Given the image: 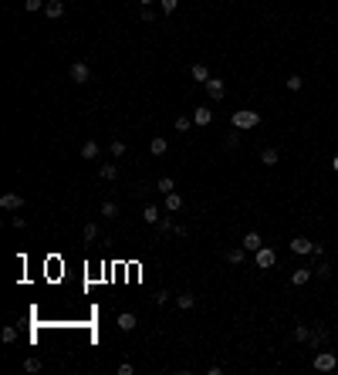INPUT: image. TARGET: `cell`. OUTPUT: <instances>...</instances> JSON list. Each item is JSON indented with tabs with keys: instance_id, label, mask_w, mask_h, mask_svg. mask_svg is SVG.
<instances>
[{
	"instance_id": "6da1fadb",
	"label": "cell",
	"mask_w": 338,
	"mask_h": 375,
	"mask_svg": "<svg viewBox=\"0 0 338 375\" xmlns=\"http://www.w3.org/2000/svg\"><path fill=\"white\" fill-rule=\"evenodd\" d=\"M230 122H234V129H257L260 125V112H254V108H237L234 115H230Z\"/></svg>"
},
{
	"instance_id": "7a4b0ae2",
	"label": "cell",
	"mask_w": 338,
	"mask_h": 375,
	"mask_svg": "<svg viewBox=\"0 0 338 375\" xmlns=\"http://www.w3.org/2000/svg\"><path fill=\"white\" fill-rule=\"evenodd\" d=\"M314 368H318V372H335V368H338V355H335V351L318 348V351H314Z\"/></svg>"
},
{
	"instance_id": "3957f363",
	"label": "cell",
	"mask_w": 338,
	"mask_h": 375,
	"mask_svg": "<svg viewBox=\"0 0 338 375\" xmlns=\"http://www.w3.org/2000/svg\"><path fill=\"white\" fill-rule=\"evenodd\" d=\"M254 261H257V267H260V270H271L274 264H277V253H274L271 247H260V250L254 253Z\"/></svg>"
},
{
	"instance_id": "277c9868",
	"label": "cell",
	"mask_w": 338,
	"mask_h": 375,
	"mask_svg": "<svg viewBox=\"0 0 338 375\" xmlns=\"http://www.w3.org/2000/svg\"><path fill=\"white\" fill-rule=\"evenodd\" d=\"M88 78H91V68L85 65V61H74L71 65V82L74 85H88Z\"/></svg>"
},
{
	"instance_id": "5b68a950",
	"label": "cell",
	"mask_w": 338,
	"mask_h": 375,
	"mask_svg": "<svg viewBox=\"0 0 338 375\" xmlns=\"http://www.w3.org/2000/svg\"><path fill=\"white\" fill-rule=\"evenodd\" d=\"M260 247H264V236H260L257 230H250V233H243V250H247V253H257Z\"/></svg>"
},
{
	"instance_id": "8992f818",
	"label": "cell",
	"mask_w": 338,
	"mask_h": 375,
	"mask_svg": "<svg viewBox=\"0 0 338 375\" xmlns=\"http://www.w3.org/2000/svg\"><path fill=\"white\" fill-rule=\"evenodd\" d=\"M24 206V196L21 193H4L0 196V210H21Z\"/></svg>"
},
{
	"instance_id": "52a82bcc",
	"label": "cell",
	"mask_w": 338,
	"mask_h": 375,
	"mask_svg": "<svg viewBox=\"0 0 338 375\" xmlns=\"http://www.w3.org/2000/svg\"><path fill=\"white\" fill-rule=\"evenodd\" d=\"M206 95L213 98V102H220V98L227 95V85L220 82V78H210V82H206Z\"/></svg>"
},
{
	"instance_id": "ba28073f",
	"label": "cell",
	"mask_w": 338,
	"mask_h": 375,
	"mask_svg": "<svg viewBox=\"0 0 338 375\" xmlns=\"http://www.w3.org/2000/svg\"><path fill=\"white\" fill-rule=\"evenodd\" d=\"M308 345H311L314 351L325 348V345H328V331H325V328H311V338H308Z\"/></svg>"
},
{
	"instance_id": "9c48e42d",
	"label": "cell",
	"mask_w": 338,
	"mask_h": 375,
	"mask_svg": "<svg viewBox=\"0 0 338 375\" xmlns=\"http://www.w3.org/2000/svg\"><path fill=\"white\" fill-rule=\"evenodd\" d=\"M311 278H314V270H311V267H298L294 274H291V284H294V287H305Z\"/></svg>"
},
{
	"instance_id": "30bf717a",
	"label": "cell",
	"mask_w": 338,
	"mask_h": 375,
	"mask_svg": "<svg viewBox=\"0 0 338 375\" xmlns=\"http://www.w3.org/2000/svg\"><path fill=\"white\" fill-rule=\"evenodd\" d=\"M44 14H48L51 21H61V17H65V4H61V0H48V4H44Z\"/></svg>"
},
{
	"instance_id": "8fae6325",
	"label": "cell",
	"mask_w": 338,
	"mask_h": 375,
	"mask_svg": "<svg viewBox=\"0 0 338 375\" xmlns=\"http://www.w3.org/2000/svg\"><path fill=\"white\" fill-rule=\"evenodd\" d=\"M142 220L149 223V227H159V220H162L159 206H156V203H149V206H145V210H142Z\"/></svg>"
},
{
	"instance_id": "7c38bea8",
	"label": "cell",
	"mask_w": 338,
	"mask_h": 375,
	"mask_svg": "<svg viewBox=\"0 0 338 375\" xmlns=\"http://www.w3.org/2000/svg\"><path fill=\"white\" fill-rule=\"evenodd\" d=\"M291 250H294V253H311L314 244L308 240V236H294V240H291Z\"/></svg>"
},
{
	"instance_id": "4fadbf2b",
	"label": "cell",
	"mask_w": 338,
	"mask_h": 375,
	"mask_svg": "<svg viewBox=\"0 0 338 375\" xmlns=\"http://www.w3.org/2000/svg\"><path fill=\"white\" fill-rule=\"evenodd\" d=\"M193 122L200 125V129H206V125L213 122V112H210V108H193Z\"/></svg>"
},
{
	"instance_id": "5bb4252c",
	"label": "cell",
	"mask_w": 338,
	"mask_h": 375,
	"mask_svg": "<svg viewBox=\"0 0 338 375\" xmlns=\"http://www.w3.org/2000/svg\"><path fill=\"white\" fill-rule=\"evenodd\" d=\"M149 152H153L156 159H159V155H166V152H169V142L162 139V135H156V139L149 142Z\"/></svg>"
},
{
	"instance_id": "9a60e30c",
	"label": "cell",
	"mask_w": 338,
	"mask_h": 375,
	"mask_svg": "<svg viewBox=\"0 0 338 375\" xmlns=\"http://www.w3.org/2000/svg\"><path fill=\"white\" fill-rule=\"evenodd\" d=\"M98 176H102L105 183L119 180V166H115V163H102V169H98Z\"/></svg>"
},
{
	"instance_id": "2e32d148",
	"label": "cell",
	"mask_w": 338,
	"mask_h": 375,
	"mask_svg": "<svg viewBox=\"0 0 338 375\" xmlns=\"http://www.w3.org/2000/svg\"><path fill=\"white\" fill-rule=\"evenodd\" d=\"M166 210L169 213H179V210H183V196H179L176 189H173V193H166Z\"/></svg>"
},
{
	"instance_id": "e0dca14e",
	"label": "cell",
	"mask_w": 338,
	"mask_h": 375,
	"mask_svg": "<svg viewBox=\"0 0 338 375\" xmlns=\"http://www.w3.org/2000/svg\"><path fill=\"white\" fill-rule=\"evenodd\" d=\"M227 261L234 264V267H240V264L247 261V250H243V247H234V250H227Z\"/></svg>"
},
{
	"instance_id": "ac0fdd59",
	"label": "cell",
	"mask_w": 338,
	"mask_h": 375,
	"mask_svg": "<svg viewBox=\"0 0 338 375\" xmlns=\"http://www.w3.org/2000/svg\"><path fill=\"white\" fill-rule=\"evenodd\" d=\"M277 159H281V155H277V149H271V146L260 149V163H264V166H277Z\"/></svg>"
},
{
	"instance_id": "d6986e66",
	"label": "cell",
	"mask_w": 338,
	"mask_h": 375,
	"mask_svg": "<svg viewBox=\"0 0 338 375\" xmlns=\"http://www.w3.org/2000/svg\"><path fill=\"white\" fill-rule=\"evenodd\" d=\"M176 304H179V311H190V308L196 304V298H193L190 291H183V294H176Z\"/></svg>"
},
{
	"instance_id": "ffe728a7",
	"label": "cell",
	"mask_w": 338,
	"mask_h": 375,
	"mask_svg": "<svg viewBox=\"0 0 338 375\" xmlns=\"http://www.w3.org/2000/svg\"><path fill=\"white\" fill-rule=\"evenodd\" d=\"M190 74H193L196 82H203V85L210 82V68L206 65H193V68H190Z\"/></svg>"
},
{
	"instance_id": "44dd1931",
	"label": "cell",
	"mask_w": 338,
	"mask_h": 375,
	"mask_svg": "<svg viewBox=\"0 0 338 375\" xmlns=\"http://www.w3.org/2000/svg\"><path fill=\"white\" fill-rule=\"evenodd\" d=\"M119 328H122V331H132V328H136V314H132V311L119 314Z\"/></svg>"
},
{
	"instance_id": "7402d4cb",
	"label": "cell",
	"mask_w": 338,
	"mask_h": 375,
	"mask_svg": "<svg viewBox=\"0 0 338 375\" xmlns=\"http://www.w3.org/2000/svg\"><path fill=\"white\" fill-rule=\"evenodd\" d=\"M81 159H98V142H85V146H81Z\"/></svg>"
},
{
	"instance_id": "603a6c76",
	"label": "cell",
	"mask_w": 338,
	"mask_h": 375,
	"mask_svg": "<svg viewBox=\"0 0 338 375\" xmlns=\"http://www.w3.org/2000/svg\"><path fill=\"white\" fill-rule=\"evenodd\" d=\"M284 88H288V91H301V88H305V78H301V74H291L288 82H284Z\"/></svg>"
},
{
	"instance_id": "cb8c5ba5",
	"label": "cell",
	"mask_w": 338,
	"mask_h": 375,
	"mask_svg": "<svg viewBox=\"0 0 338 375\" xmlns=\"http://www.w3.org/2000/svg\"><path fill=\"white\" fill-rule=\"evenodd\" d=\"M156 189H159V193L166 196V193H173V189H176V183H173V176H162V180L156 183Z\"/></svg>"
},
{
	"instance_id": "d4e9b609",
	"label": "cell",
	"mask_w": 338,
	"mask_h": 375,
	"mask_svg": "<svg viewBox=\"0 0 338 375\" xmlns=\"http://www.w3.org/2000/svg\"><path fill=\"white\" fill-rule=\"evenodd\" d=\"M102 216H105V220L119 216V203H112V200H108V203H102Z\"/></svg>"
},
{
	"instance_id": "484cf974",
	"label": "cell",
	"mask_w": 338,
	"mask_h": 375,
	"mask_svg": "<svg viewBox=\"0 0 338 375\" xmlns=\"http://www.w3.org/2000/svg\"><path fill=\"white\" fill-rule=\"evenodd\" d=\"M193 119H186V115H179V119H176V132H183V135H186V132H190V129H193Z\"/></svg>"
},
{
	"instance_id": "4316f807",
	"label": "cell",
	"mask_w": 338,
	"mask_h": 375,
	"mask_svg": "<svg viewBox=\"0 0 338 375\" xmlns=\"http://www.w3.org/2000/svg\"><path fill=\"white\" fill-rule=\"evenodd\" d=\"M314 274H318L322 281H328V278H331V264H325V261H322L318 267H314Z\"/></svg>"
},
{
	"instance_id": "83f0119b",
	"label": "cell",
	"mask_w": 338,
	"mask_h": 375,
	"mask_svg": "<svg viewBox=\"0 0 338 375\" xmlns=\"http://www.w3.org/2000/svg\"><path fill=\"white\" fill-rule=\"evenodd\" d=\"M294 338H298V342H308V338H311V328H308V325H298V328H294Z\"/></svg>"
},
{
	"instance_id": "f1b7e54d",
	"label": "cell",
	"mask_w": 338,
	"mask_h": 375,
	"mask_svg": "<svg viewBox=\"0 0 338 375\" xmlns=\"http://www.w3.org/2000/svg\"><path fill=\"white\" fill-rule=\"evenodd\" d=\"M108 152H112L115 159H122V155H125V142H119V139H115L112 146H108Z\"/></svg>"
},
{
	"instance_id": "f546056e",
	"label": "cell",
	"mask_w": 338,
	"mask_h": 375,
	"mask_svg": "<svg viewBox=\"0 0 338 375\" xmlns=\"http://www.w3.org/2000/svg\"><path fill=\"white\" fill-rule=\"evenodd\" d=\"M81 236H85V240H95V236H98V227H95V223H85Z\"/></svg>"
},
{
	"instance_id": "4dcf8cb0",
	"label": "cell",
	"mask_w": 338,
	"mask_h": 375,
	"mask_svg": "<svg viewBox=\"0 0 338 375\" xmlns=\"http://www.w3.org/2000/svg\"><path fill=\"white\" fill-rule=\"evenodd\" d=\"M48 0H24V10H44Z\"/></svg>"
},
{
	"instance_id": "1f68e13d",
	"label": "cell",
	"mask_w": 338,
	"mask_h": 375,
	"mask_svg": "<svg viewBox=\"0 0 338 375\" xmlns=\"http://www.w3.org/2000/svg\"><path fill=\"white\" fill-rule=\"evenodd\" d=\"M159 230H162V233H173V230H176V223L169 220V216H162V220H159Z\"/></svg>"
},
{
	"instance_id": "d6a6232c",
	"label": "cell",
	"mask_w": 338,
	"mask_h": 375,
	"mask_svg": "<svg viewBox=\"0 0 338 375\" xmlns=\"http://www.w3.org/2000/svg\"><path fill=\"white\" fill-rule=\"evenodd\" d=\"M4 342H7V345H10V342H17V328H14V325L4 328Z\"/></svg>"
},
{
	"instance_id": "836d02e7",
	"label": "cell",
	"mask_w": 338,
	"mask_h": 375,
	"mask_svg": "<svg viewBox=\"0 0 338 375\" xmlns=\"http://www.w3.org/2000/svg\"><path fill=\"white\" fill-rule=\"evenodd\" d=\"M24 372H41V359H27L24 362Z\"/></svg>"
},
{
	"instance_id": "e575fe53",
	"label": "cell",
	"mask_w": 338,
	"mask_h": 375,
	"mask_svg": "<svg viewBox=\"0 0 338 375\" xmlns=\"http://www.w3.org/2000/svg\"><path fill=\"white\" fill-rule=\"evenodd\" d=\"M159 4H162V10H166V14H173V10L179 7V0H159Z\"/></svg>"
},
{
	"instance_id": "d590c367",
	"label": "cell",
	"mask_w": 338,
	"mask_h": 375,
	"mask_svg": "<svg viewBox=\"0 0 338 375\" xmlns=\"http://www.w3.org/2000/svg\"><path fill=\"white\" fill-rule=\"evenodd\" d=\"M10 227H14V230H24L27 220H24V216H10Z\"/></svg>"
},
{
	"instance_id": "8d00e7d4",
	"label": "cell",
	"mask_w": 338,
	"mask_h": 375,
	"mask_svg": "<svg viewBox=\"0 0 338 375\" xmlns=\"http://www.w3.org/2000/svg\"><path fill=\"white\" fill-rule=\"evenodd\" d=\"M237 146H240V135H237V132H234V135H227V149H237Z\"/></svg>"
},
{
	"instance_id": "74e56055",
	"label": "cell",
	"mask_w": 338,
	"mask_h": 375,
	"mask_svg": "<svg viewBox=\"0 0 338 375\" xmlns=\"http://www.w3.org/2000/svg\"><path fill=\"white\" fill-rule=\"evenodd\" d=\"M132 372H136V368H132V362H122V365H119V375H132Z\"/></svg>"
},
{
	"instance_id": "f35d334b",
	"label": "cell",
	"mask_w": 338,
	"mask_h": 375,
	"mask_svg": "<svg viewBox=\"0 0 338 375\" xmlns=\"http://www.w3.org/2000/svg\"><path fill=\"white\" fill-rule=\"evenodd\" d=\"M173 233H176V236H190V227H186V223H176V230H173Z\"/></svg>"
},
{
	"instance_id": "ab89813d",
	"label": "cell",
	"mask_w": 338,
	"mask_h": 375,
	"mask_svg": "<svg viewBox=\"0 0 338 375\" xmlns=\"http://www.w3.org/2000/svg\"><path fill=\"white\" fill-rule=\"evenodd\" d=\"M169 301V291H156V304H166Z\"/></svg>"
},
{
	"instance_id": "60d3db41",
	"label": "cell",
	"mask_w": 338,
	"mask_h": 375,
	"mask_svg": "<svg viewBox=\"0 0 338 375\" xmlns=\"http://www.w3.org/2000/svg\"><path fill=\"white\" fill-rule=\"evenodd\" d=\"M139 4H142V7H153V4H156V0H139Z\"/></svg>"
},
{
	"instance_id": "b9f144b4",
	"label": "cell",
	"mask_w": 338,
	"mask_h": 375,
	"mask_svg": "<svg viewBox=\"0 0 338 375\" xmlns=\"http://www.w3.org/2000/svg\"><path fill=\"white\" fill-rule=\"evenodd\" d=\"M331 169H335V172H338V155H335V159H331Z\"/></svg>"
}]
</instances>
